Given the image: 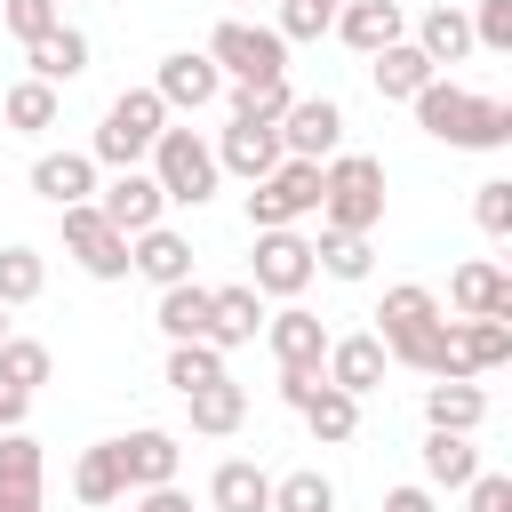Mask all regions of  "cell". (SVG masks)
Segmentation results:
<instances>
[{"label":"cell","instance_id":"6da1fadb","mask_svg":"<svg viewBox=\"0 0 512 512\" xmlns=\"http://www.w3.org/2000/svg\"><path fill=\"white\" fill-rule=\"evenodd\" d=\"M416 128L440 136V144H456V152H496V144H512V104L472 96L456 80H424L416 88Z\"/></svg>","mask_w":512,"mask_h":512},{"label":"cell","instance_id":"7a4b0ae2","mask_svg":"<svg viewBox=\"0 0 512 512\" xmlns=\"http://www.w3.org/2000/svg\"><path fill=\"white\" fill-rule=\"evenodd\" d=\"M320 224L328 232H376L384 224V160H368V152L320 160Z\"/></svg>","mask_w":512,"mask_h":512},{"label":"cell","instance_id":"3957f363","mask_svg":"<svg viewBox=\"0 0 512 512\" xmlns=\"http://www.w3.org/2000/svg\"><path fill=\"white\" fill-rule=\"evenodd\" d=\"M160 128H168V104H160L152 88H120V96L104 104V128H96V152H88V160H104V168H136V160L160 144Z\"/></svg>","mask_w":512,"mask_h":512},{"label":"cell","instance_id":"277c9868","mask_svg":"<svg viewBox=\"0 0 512 512\" xmlns=\"http://www.w3.org/2000/svg\"><path fill=\"white\" fill-rule=\"evenodd\" d=\"M208 64L232 72V80H288V40L272 24H248V16H224L208 32Z\"/></svg>","mask_w":512,"mask_h":512},{"label":"cell","instance_id":"5b68a950","mask_svg":"<svg viewBox=\"0 0 512 512\" xmlns=\"http://www.w3.org/2000/svg\"><path fill=\"white\" fill-rule=\"evenodd\" d=\"M216 152L200 144V128H160V144H152V184H160V200H184V208H200L208 192H216Z\"/></svg>","mask_w":512,"mask_h":512},{"label":"cell","instance_id":"8992f818","mask_svg":"<svg viewBox=\"0 0 512 512\" xmlns=\"http://www.w3.org/2000/svg\"><path fill=\"white\" fill-rule=\"evenodd\" d=\"M296 216H320V160H280L248 192V224L256 232H288Z\"/></svg>","mask_w":512,"mask_h":512},{"label":"cell","instance_id":"52a82bcc","mask_svg":"<svg viewBox=\"0 0 512 512\" xmlns=\"http://www.w3.org/2000/svg\"><path fill=\"white\" fill-rule=\"evenodd\" d=\"M344 144V104L336 96H296L288 120H280V152L288 160H336Z\"/></svg>","mask_w":512,"mask_h":512},{"label":"cell","instance_id":"ba28073f","mask_svg":"<svg viewBox=\"0 0 512 512\" xmlns=\"http://www.w3.org/2000/svg\"><path fill=\"white\" fill-rule=\"evenodd\" d=\"M152 96H160L168 112H200V104H216V96H224V72L208 64V48H176V56H160Z\"/></svg>","mask_w":512,"mask_h":512},{"label":"cell","instance_id":"9c48e42d","mask_svg":"<svg viewBox=\"0 0 512 512\" xmlns=\"http://www.w3.org/2000/svg\"><path fill=\"white\" fill-rule=\"evenodd\" d=\"M64 248L80 256V272H96V280H128V240L96 216V200L64 208Z\"/></svg>","mask_w":512,"mask_h":512},{"label":"cell","instance_id":"30bf717a","mask_svg":"<svg viewBox=\"0 0 512 512\" xmlns=\"http://www.w3.org/2000/svg\"><path fill=\"white\" fill-rule=\"evenodd\" d=\"M264 336H272V360H280V376H320V360H328V328H320V312H304V304H280V312L264 320Z\"/></svg>","mask_w":512,"mask_h":512},{"label":"cell","instance_id":"8fae6325","mask_svg":"<svg viewBox=\"0 0 512 512\" xmlns=\"http://www.w3.org/2000/svg\"><path fill=\"white\" fill-rule=\"evenodd\" d=\"M160 184H152V168H120L112 184H104V200H96V216L120 232V240H136V232H152L160 224Z\"/></svg>","mask_w":512,"mask_h":512},{"label":"cell","instance_id":"7c38bea8","mask_svg":"<svg viewBox=\"0 0 512 512\" xmlns=\"http://www.w3.org/2000/svg\"><path fill=\"white\" fill-rule=\"evenodd\" d=\"M304 280H312V240H296V232H256V296H304Z\"/></svg>","mask_w":512,"mask_h":512},{"label":"cell","instance_id":"4fadbf2b","mask_svg":"<svg viewBox=\"0 0 512 512\" xmlns=\"http://www.w3.org/2000/svg\"><path fill=\"white\" fill-rule=\"evenodd\" d=\"M328 32H344V48H360V56H376V48L408 40V8L400 0H344Z\"/></svg>","mask_w":512,"mask_h":512},{"label":"cell","instance_id":"5bb4252c","mask_svg":"<svg viewBox=\"0 0 512 512\" xmlns=\"http://www.w3.org/2000/svg\"><path fill=\"white\" fill-rule=\"evenodd\" d=\"M208 152H216V168H232V176H248V184L288 160V152H280V128H264V120H232L224 144H208Z\"/></svg>","mask_w":512,"mask_h":512},{"label":"cell","instance_id":"9a60e30c","mask_svg":"<svg viewBox=\"0 0 512 512\" xmlns=\"http://www.w3.org/2000/svg\"><path fill=\"white\" fill-rule=\"evenodd\" d=\"M112 448H120V480L128 488H176V464H184L176 432H128Z\"/></svg>","mask_w":512,"mask_h":512},{"label":"cell","instance_id":"2e32d148","mask_svg":"<svg viewBox=\"0 0 512 512\" xmlns=\"http://www.w3.org/2000/svg\"><path fill=\"white\" fill-rule=\"evenodd\" d=\"M128 272H144L152 288H176V280H192V240L168 232V224H152V232L128 240Z\"/></svg>","mask_w":512,"mask_h":512},{"label":"cell","instance_id":"e0dca14e","mask_svg":"<svg viewBox=\"0 0 512 512\" xmlns=\"http://www.w3.org/2000/svg\"><path fill=\"white\" fill-rule=\"evenodd\" d=\"M448 304H456V320H512V280L496 264H456Z\"/></svg>","mask_w":512,"mask_h":512},{"label":"cell","instance_id":"ac0fdd59","mask_svg":"<svg viewBox=\"0 0 512 512\" xmlns=\"http://www.w3.org/2000/svg\"><path fill=\"white\" fill-rule=\"evenodd\" d=\"M320 376L336 384V392H376L384 384V344L376 336H328V360H320Z\"/></svg>","mask_w":512,"mask_h":512},{"label":"cell","instance_id":"d6986e66","mask_svg":"<svg viewBox=\"0 0 512 512\" xmlns=\"http://www.w3.org/2000/svg\"><path fill=\"white\" fill-rule=\"evenodd\" d=\"M32 192L56 200V208H80V200L96 192V160H88V152H40V160H32Z\"/></svg>","mask_w":512,"mask_h":512},{"label":"cell","instance_id":"ffe728a7","mask_svg":"<svg viewBox=\"0 0 512 512\" xmlns=\"http://www.w3.org/2000/svg\"><path fill=\"white\" fill-rule=\"evenodd\" d=\"M256 328H264V304H256V288H208V344H216V352L248 344Z\"/></svg>","mask_w":512,"mask_h":512},{"label":"cell","instance_id":"44dd1931","mask_svg":"<svg viewBox=\"0 0 512 512\" xmlns=\"http://www.w3.org/2000/svg\"><path fill=\"white\" fill-rule=\"evenodd\" d=\"M480 416H488V392L472 376H448V384L424 392V424L432 432H480Z\"/></svg>","mask_w":512,"mask_h":512},{"label":"cell","instance_id":"7402d4cb","mask_svg":"<svg viewBox=\"0 0 512 512\" xmlns=\"http://www.w3.org/2000/svg\"><path fill=\"white\" fill-rule=\"evenodd\" d=\"M160 336L168 344H208V288L200 280H176V288H160Z\"/></svg>","mask_w":512,"mask_h":512},{"label":"cell","instance_id":"603a6c76","mask_svg":"<svg viewBox=\"0 0 512 512\" xmlns=\"http://www.w3.org/2000/svg\"><path fill=\"white\" fill-rule=\"evenodd\" d=\"M416 48H424V64L440 72V64H464L472 56V24H464V8H424V24H416Z\"/></svg>","mask_w":512,"mask_h":512},{"label":"cell","instance_id":"cb8c5ba5","mask_svg":"<svg viewBox=\"0 0 512 512\" xmlns=\"http://www.w3.org/2000/svg\"><path fill=\"white\" fill-rule=\"evenodd\" d=\"M368 64H376V96H400V104H416V88H424V80H440V72L424 64V48H416V40H392V48H376Z\"/></svg>","mask_w":512,"mask_h":512},{"label":"cell","instance_id":"d4e9b609","mask_svg":"<svg viewBox=\"0 0 512 512\" xmlns=\"http://www.w3.org/2000/svg\"><path fill=\"white\" fill-rule=\"evenodd\" d=\"M448 328H456V368H464V376L512 360V320H448Z\"/></svg>","mask_w":512,"mask_h":512},{"label":"cell","instance_id":"484cf974","mask_svg":"<svg viewBox=\"0 0 512 512\" xmlns=\"http://www.w3.org/2000/svg\"><path fill=\"white\" fill-rule=\"evenodd\" d=\"M208 504L216 512H272V480L256 472V464H216V480H208Z\"/></svg>","mask_w":512,"mask_h":512},{"label":"cell","instance_id":"4316f807","mask_svg":"<svg viewBox=\"0 0 512 512\" xmlns=\"http://www.w3.org/2000/svg\"><path fill=\"white\" fill-rule=\"evenodd\" d=\"M40 472H48L40 440H32V432H0V504H16V496H40Z\"/></svg>","mask_w":512,"mask_h":512},{"label":"cell","instance_id":"83f0119b","mask_svg":"<svg viewBox=\"0 0 512 512\" xmlns=\"http://www.w3.org/2000/svg\"><path fill=\"white\" fill-rule=\"evenodd\" d=\"M80 72H88V40H80L72 24H56V32L32 40V80L56 88V80H80Z\"/></svg>","mask_w":512,"mask_h":512},{"label":"cell","instance_id":"f1b7e54d","mask_svg":"<svg viewBox=\"0 0 512 512\" xmlns=\"http://www.w3.org/2000/svg\"><path fill=\"white\" fill-rule=\"evenodd\" d=\"M472 472H480L472 432H432V440H424V480H432V488H464Z\"/></svg>","mask_w":512,"mask_h":512},{"label":"cell","instance_id":"f546056e","mask_svg":"<svg viewBox=\"0 0 512 512\" xmlns=\"http://www.w3.org/2000/svg\"><path fill=\"white\" fill-rule=\"evenodd\" d=\"M72 488H80V504H96V512H104V504H120V496H128V480H120V448H112V440H96V448L72 464Z\"/></svg>","mask_w":512,"mask_h":512},{"label":"cell","instance_id":"4dcf8cb0","mask_svg":"<svg viewBox=\"0 0 512 512\" xmlns=\"http://www.w3.org/2000/svg\"><path fill=\"white\" fill-rule=\"evenodd\" d=\"M248 424V392L224 376V384H208V392H192V432H208V440H224V432H240Z\"/></svg>","mask_w":512,"mask_h":512},{"label":"cell","instance_id":"1f68e13d","mask_svg":"<svg viewBox=\"0 0 512 512\" xmlns=\"http://www.w3.org/2000/svg\"><path fill=\"white\" fill-rule=\"evenodd\" d=\"M0 112H8L16 136H40V128H56V88H48V80H16V88L0 96Z\"/></svg>","mask_w":512,"mask_h":512},{"label":"cell","instance_id":"d6a6232c","mask_svg":"<svg viewBox=\"0 0 512 512\" xmlns=\"http://www.w3.org/2000/svg\"><path fill=\"white\" fill-rule=\"evenodd\" d=\"M168 384L192 400V392H208V384H224V352L216 344H168Z\"/></svg>","mask_w":512,"mask_h":512},{"label":"cell","instance_id":"836d02e7","mask_svg":"<svg viewBox=\"0 0 512 512\" xmlns=\"http://www.w3.org/2000/svg\"><path fill=\"white\" fill-rule=\"evenodd\" d=\"M304 424H312V440H352V432H360V400L336 392V384H320V392L304 400Z\"/></svg>","mask_w":512,"mask_h":512},{"label":"cell","instance_id":"e575fe53","mask_svg":"<svg viewBox=\"0 0 512 512\" xmlns=\"http://www.w3.org/2000/svg\"><path fill=\"white\" fill-rule=\"evenodd\" d=\"M40 288H48V264H40V248H24V240H16V248H0V304L16 312V304H32Z\"/></svg>","mask_w":512,"mask_h":512},{"label":"cell","instance_id":"d590c367","mask_svg":"<svg viewBox=\"0 0 512 512\" xmlns=\"http://www.w3.org/2000/svg\"><path fill=\"white\" fill-rule=\"evenodd\" d=\"M368 232H320V248H312V272H336V280H368Z\"/></svg>","mask_w":512,"mask_h":512},{"label":"cell","instance_id":"8d00e7d4","mask_svg":"<svg viewBox=\"0 0 512 512\" xmlns=\"http://www.w3.org/2000/svg\"><path fill=\"white\" fill-rule=\"evenodd\" d=\"M416 320H440V296H432V288H416V280L384 288V304H376V336H392V328H416Z\"/></svg>","mask_w":512,"mask_h":512},{"label":"cell","instance_id":"74e56055","mask_svg":"<svg viewBox=\"0 0 512 512\" xmlns=\"http://www.w3.org/2000/svg\"><path fill=\"white\" fill-rule=\"evenodd\" d=\"M288 104H296L288 80H240V88H232V120H264V128H280Z\"/></svg>","mask_w":512,"mask_h":512},{"label":"cell","instance_id":"f35d334b","mask_svg":"<svg viewBox=\"0 0 512 512\" xmlns=\"http://www.w3.org/2000/svg\"><path fill=\"white\" fill-rule=\"evenodd\" d=\"M272 512H336V488H328V472H288V480H272Z\"/></svg>","mask_w":512,"mask_h":512},{"label":"cell","instance_id":"ab89813d","mask_svg":"<svg viewBox=\"0 0 512 512\" xmlns=\"http://www.w3.org/2000/svg\"><path fill=\"white\" fill-rule=\"evenodd\" d=\"M0 384H16V392H40V384H48V344H32V336H8V344H0Z\"/></svg>","mask_w":512,"mask_h":512},{"label":"cell","instance_id":"60d3db41","mask_svg":"<svg viewBox=\"0 0 512 512\" xmlns=\"http://www.w3.org/2000/svg\"><path fill=\"white\" fill-rule=\"evenodd\" d=\"M336 8H344V0H280V24H272V32H280V40H320V32L336 24Z\"/></svg>","mask_w":512,"mask_h":512},{"label":"cell","instance_id":"b9f144b4","mask_svg":"<svg viewBox=\"0 0 512 512\" xmlns=\"http://www.w3.org/2000/svg\"><path fill=\"white\" fill-rule=\"evenodd\" d=\"M464 24H472V48H488V56H512V0H480Z\"/></svg>","mask_w":512,"mask_h":512},{"label":"cell","instance_id":"7bdbcfd3","mask_svg":"<svg viewBox=\"0 0 512 512\" xmlns=\"http://www.w3.org/2000/svg\"><path fill=\"white\" fill-rule=\"evenodd\" d=\"M0 16H8V32H16L24 48H32L40 32H56V24H64V8H56V0H0Z\"/></svg>","mask_w":512,"mask_h":512},{"label":"cell","instance_id":"ee69618b","mask_svg":"<svg viewBox=\"0 0 512 512\" xmlns=\"http://www.w3.org/2000/svg\"><path fill=\"white\" fill-rule=\"evenodd\" d=\"M472 216H480V232H488V240H504V232H512V184H504V176H488V184L472 192Z\"/></svg>","mask_w":512,"mask_h":512},{"label":"cell","instance_id":"f6af8a7d","mask_svg":"<svg viewBox=\"0 0 512 512\" xmlns=\"http://www.w3.org/2000/svg\"><path fill=\"white\" fill-rule=\"evenodd\" d=\"M464 488H472L464 512H512V480H504V472H472Z\"/></svg>","mask_w":512,"mask_h":512},{"label":"cell","instance_id":"bcb514c9","mask_svg":"<svg viewBox=\"0 0 512 512\" xmlns=\"http://www.w3.org/2000/svg\"><path fill=\"white\" fill-rule=\"evenodd\" d=\"M24 400H32V392H16V384H0V432H24Z\"/></svg>","mask_w":512,"mask_h":512},{"label":"cell","instance_id":"7dc6e473","mask_svg":"<svg viewBox=\"0 0 512 512\" xmlns=\"http://www.w3.org/2000/svg\"><path fill=\"white\" fill-rule=\"evenodd\" d=\"M136 512H192V496H184V488H144Z\"/></svg>","mask_w":512,"mask_h":512},{"label":"cell","instance_id":"c3c4849f","mask_svg":"<svg viewBox=\"0 0 512 512\" xmlns=\"http://www.w3.org/2000/svg\"><path fill=\"white\" fill-rule=\"evenodd\" d=\"M320 384H328V376H280V400H288V408H304Z\"/></svg>","mask_w":512,"mask_h":512},{"label":"cell","instance_id":"681fc988","mask_svg":"<svg viewBox=\"0 0 512 512\" xmlns=\"http://www.w3.org/2000/svg\"><path fill=\"white\" fill-rule=\"evenodd\" d=\"M384 512H432V488H392Z\"/></svg>","mask_w":512,"mask_h":512},{"label":"cell","instance_id":"f907efd6","mask_svg":"<svg viewBox=\"0 0 512 512\" xmlns=\"http://www.w3.org/2000/svg\"><path fill=\"white\" fill-rule=\"evenodd\" d=\"M0 512H40V496H16V504H0Z\"/></svg>","mask_w":512,"mask_h":512},{"label":"cell","instance_id":"816d5d0a","mask_svg":"<svg viewBox=\"0 0 512 512\" xmlns=\"http://www.w3.org/2000/svg\"><path fill=\"white\" fill-rule=\"evenodd\" d=\"M0 344H8V304H0Z\"/></svg>","mask_w":512,"mask_h":512},{"label":"cell","instance_id":"f5cc1de1","mask_svg":"<svg viewBox=\"0 0 512 512\" xmlns=\"http://www.w3.org/2000/svg\"><path fill=\"white\" fill-rule=\"evenodd\" d=\"M56 8H64V0H56Z\"/></svg>","mask_w":512,"mask_h":512}]
</instances>
